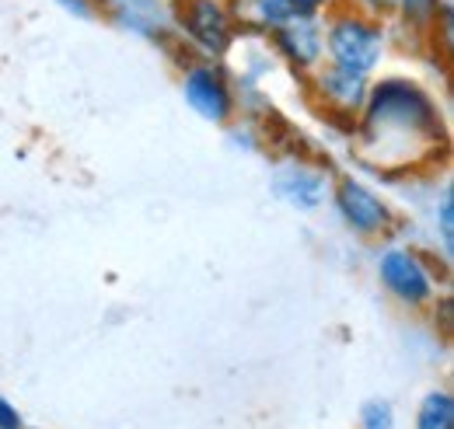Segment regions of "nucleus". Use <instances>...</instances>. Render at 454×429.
Instances as JSON below:
<instances>
[{
  "label": "nucleus",
  "instance_id": "6e6552de",
  "mask_svg": "<svg viewBox=\"0 0 454 429\" xmlns=\"http://www.w3.org/2000/svg\"><path fill=\"white\" fill-rule=\"evenodd\" d=\"M367 84L371 81L346 74L340 66H329V63H322L315 74H308L301 81L308 108L342 136H353V129H356V119L367 102Z\"/></svg>",
  "mask_w": 454,
  "mask_h": 429
},
{
  "label": "nucleus",
  "instance_id": "0eeeda50",
  "mask_svg": "<svg viewBox=\"0 0 454 429\" xmlns=\"http://www.w3.org/2000/svg\"><path fill=\"white\" fill-rule=\"evenodd\" d=\"M336 178V164L315 151H290L280 154L270 175V192L297 214H318L329 203Z\"/></svg>",
  "mask_w": 454,
  "mask_h": 429
},
{
  "label": "nucleus",
  "instance_id": "423d86ee",
  "mask_svg": "<svg viewBox=\"0 0 454 429\" xmlns=\"http://www.w3.org/2000/svg\"><path fill=\"white\" fill-rule=\"evenodd\" d=\"M178 91L192 115L210 126L227 129L238 115V84L231 77L227 59H182L178 63Z\"/></svg>",
  "mask_w": 454,
  "mask_h": 429
},
{
  "label": "nucleus",
  "instance_id": "f03ea898",
  "mask_svg": "<svg viewBox=\"0 0 454 429\" xmlns=\"http://www.w3.org/2000/svg\"><path fill=\"white\" fill-rule=\"evenodd\" d=\"M448 272L451 262H444L434 248L385 241L374 259V276L388 300H395L402 311L427 315L430 304L448 293Z\"/></svg>",
  "mask_w": 454,
  "mask_h": 429
},
{
  "label": "nucleus",
  "instance_id": "2eb2a0df",
  "mask_svg": "<svg viewBox=\"0 0 454 429\" xmlns=\"http://www.w3.org/2000/svg\"><path fill=\"white\" fill-rule=\"evenodd\" d=\"M356 429H398L395 405L388 398H367L356 412Z\"/></svg>",
  "mask_w": 454,
  "mask_h": 429
},
{
  "label": "nucleus",
  "instance_id": "7ed1b4c3",
  "mask_svg": "<svg viewBox=\"0 0 454 429\" xmlns=\"http://www.w3.org/2000/svg\"><path fill=\"white\" fill-rule=\"evenodd\" d=\"M322 43H325L329 66H340L364 81L381 74V66L388 63V53L395 46L388 21L367 18L346 4H336L329 14H322Z\"/></svg>",
  "mask_w": 454,
  "mask_h": 429
},
{
  "label": "nucleus",
  "instance_id": "1a4fd4ad",
  "mask_svg": "<svg viewBox=\"0 0 454 429\" xmlns=\"http://www.w3.org/2000/svg\"><path fill=\"white\" fill-rule=\"evenodd\" d=\"M266 50L277 59V66H284L286 74H294L297 81H304L308 74H315L325 63V43H322V18H286L284 25H277L266 39Z\"/></svg>",
  "mask_w": 454,
  "mask_h": 429
},
{
  "label": "nucleus",
  "instance_id": "f257e3e1",
  "mask_svg": "<svg viewBox=\"0 0 454 429\" xmlns=\"http://www.w3.org/2000/svg\"><path fill=\"white\" fill-rule=\"evenodd\" d=\"M356 158L385 178H416L448 161L451 129L441 98L409 74H378L353 129Z\"/></svg>",
  "mask_w": 454,
  "mask_h": 429
},
{
  "label": "nucleus",
  "instance_id": "9d476101",
  "mask_svg": "<svg viewBox=\"0 0 454 429\" xmlns=\"http://www.w3.org/2000/svg\"><path fill=\"white\" fill-rule=\"evenodd\" d=\"M448 4L451 0H395V14L388 21L392 39L405 43V46L412 43V50H423L427 32L434 28V21L441 18V11Z\"/></svg>",
  "mask_w": 454,
  "mask_h": 429
},
{
  "label": "nucleus",
  "instance_id": "f3484780",
  "mask_svg": "<svg viewBox=\"0 0 454 429\" xmlns=\"http://www.w3.org/2000/svg\"><path fill=\"white\" fill-rule=\"evenodd\" d=\"M284 4L290 14H301V18H322V14H329L340 0H284Z\"/></svg>",
  "mask_w": 454,
  "mask_h": 429
},
{
  "label": "nucleus",
  "instance_id": "a211bd4d",
  "mask_svg": "<svg viewBox=\"0 0 454 429\" xmlns=\"http://www.w3.org/2000/svg\"><path fill=\"white\" fill-rule=\"evenodd\" d=\"M57 4L67 11V14L84 18V21H98V18H106V11H102L98 0H57Z\"/></svg>",
  "mask_w": 454,
  "mask_h": 429
},
{
  "label": "nucleus",
  "instance_id": "ddd939ff",
  "mask_svg": "<svg viewBox=\"0 0 454 429\" xmlns=\"http://www.w3.org/2000/svg\"><path fill=\"white\" fill-rule=\"evenodd\" d=\"M412 429H454V391L430 387L412 412Z\"/></svg>",
  "mask_w": 454,
  "mask_h": 429
},
{
  "label": "nucleus",
  "instance_id": "39448f33",
  "mask_svg": "<svg viewBox=\"0 0 454 429\" xmlns=\"http://www.w3.org/2000/svg\"><path fill=\"white\" fill-rule=\"evenodd\" d=\"M329 207L340 216V223L364 245H385L398 234V227L405 223V216L398 214V207L371 182H364L353 171H336L333 178V192H329Z\"/></svg>",
  "mask_w": 454,
  "mask_h": 429
},
{
  "label": "nucleus",
  "instance_id": "dca6fc26",
  "mask_svg": "<svg viewBox=\"0 0 454 429\" xmlns=\"http://www.w3.org/2000/svg\"><path fill=\"white\" fill-rule=\"evenodd\" d=\"M340 4L367 14V18H378V21H392V14H395V0H340Z\"/></svg>",
  "mask_w": 454,
  "mask_h": 429
},
{
  "label": "nucleus",
  "instance_id": "20e7f679",
  "mask_svg": "<svg viewBox=\"0 0 454 429\" xmlns=\"http://www.w3.org/2000/svg\"><path fill=\"white\" fill-rule=\"evenodd\" d=\"M165 11L182 59H227L241 43L231 0H165Z\"/></svg>",
  "mask_w": 454,
  "mask_h": 429
},
{
  "label": "nucleus",
  "instance_id": "aec40b11",
  "mask_svg": "<svg viewBox=\"0 0 454 429\" xmlns=\"http://www.w3.org/2000/svg\"><path fill=\"white\" fill-rule=\"evenodd\" d=\"M25 429H28V426H25Z\"/></svg>",
  "mask_w": 454,
  "mask_h": 429
},
{
  "label": "nucleus",
  "instance_id": "6ab92c4d",
  "mask_svg": "<svg viewBox=\"0 0 454 429\" xmlns=\"http://www.w3.org/2000/svg\"><path fill=\"white\" fill-rule=\"evenodd\" d=\"M0 429H25V419H21L18 405L7 394H0Z\"/></svg>",
  "mask_w": 454,
  "mask_h": 429
},
{
  "label": "nucleus",
  "instance_id": "4468645a",
  "mask_svg": "<svg viewBox=\"0 0 454 429\" xmlns=\"http://www.w3.org/2000/svg\"><path fill=\"white\" fill-rule=\"evenodd\" d=\"M451 50H454V7L448 4V7L441 11V18L434 21V28L427 32L419 53L430 56L441 70H448V66H451Z\"/></svg>",
  "mask_w": 454,
  "mask_h": 429
},
{
  "label": "nucleus",
  "instance_id": "f8f14e48",
  "mask_svg": "<svg viewBox=\"0 0 454 429\" xmlns=\"http://www.w3.org/2000/svg\"><path fill=\"white\" fill-rule=\"evenodd\" d=\"M430 223H434V252L444 262H454V185L448 178L441 182V192L434 196Z\"/></svg>",
  "mask_w": 454,
  "mask_h": 429
},
{
  "label": "nucleus",
  "instance_id": "9b49d317",
  "mask_svg": "<svg viewBox=\"0 0 454 429\" xmlns=\"http://www.w3.org/2000/svg\"><path fill=\"white\" fill-rule=\"evenodd\" d=\"M231 7L241 28V39H266L277 25L294 18L284 0H231Z\"/></svg>",
  "mask_w": 454,
  "mask_h": 429
}]
</instances>
